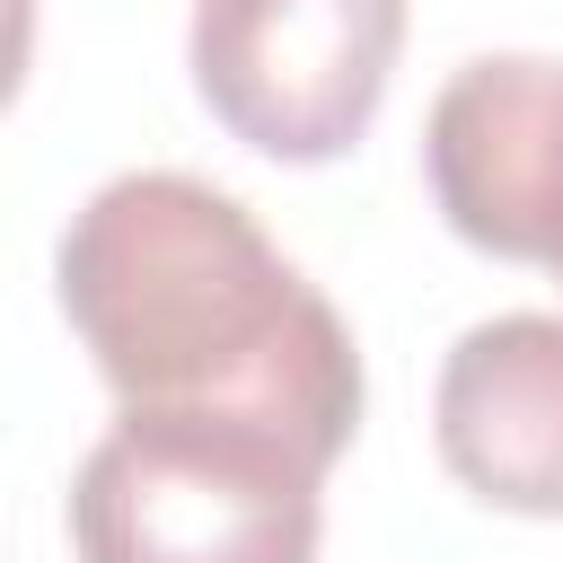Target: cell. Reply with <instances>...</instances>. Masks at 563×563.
Segmentation results:
<instances>
[{"mask_svg":"<svg viewBox=\"0 0 563 563\" xmlns=\"http://www.w3.org/2000/svg\"><path fill=\"white\" fill-rule=\"evenodd\" d=\"M53 290L114 405L273 422L325 466L361 431L369 387L334 299L185 167L106 176L53 246Z\"/></svg>","mask_w":563,"mask_h":563,"instance_id":"obj_1","label":"cell"},{"mask_svg":"<svg viewBox=\"0 0 563 563\" xmlns=\"http://www.w3.org/2000/svg\"><path fill=\"white\" fill-rule=\"evenodd\" d=\"M325 457L238 413L114 405L70 475L79 563H317Z\"/></svg>","mask_w":563,"mask_h":563,"instance_id":"obj_2","label":"cell"},{"mask_svg":"<svg viewBox=\"0 0 563 563\" xmlns=\"http://www.w3.org/2000/svg\"><path fill=\"white\" fill-rule=\"evenodd\" d=\"M405 53V0H194L185 70L229 141L334 167L369 141Z\"/></svg>","mask_w":563,"mask_h":563,"instance_id":"obj_3","label":"cell"},{"mask_svg":"<svg viewBox=\"0 0 563 563\" xmlns=\"http://www.w3.org/2000/svg\"><path fill=\"white\" fill-rule=\"evenodd\" d=\"M422 176L466 246L563 282V53H475L449 70Z\"/></svg>","mask_w":563,"mask_h":563,"instance_id":"obj_4","label":"cell"},{"mask_svg":"<svg viewBox=\"0 0 563 563\" xmlns=\"http://www.w3.org/2000/svg\"><path fill=\"white\" fill-rule=\"evenodd\" d=\"M440 466L510 519H563V317L510 308L449 343L431 387Z\"/></svg>","mask_w":563,"mask_h":563,"instance_id":"obj_5","label":"cell"}]
</instances>
